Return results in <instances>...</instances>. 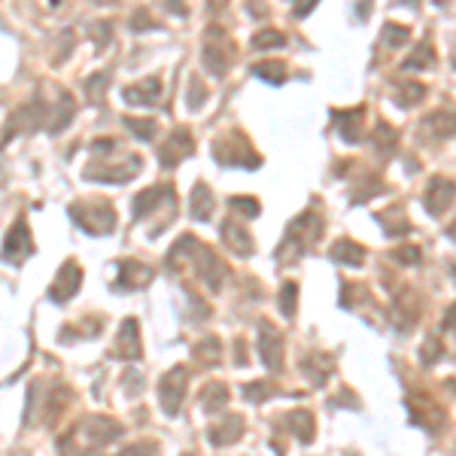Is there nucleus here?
<instances>
[{"mask_svg":"<svg viewBox=\"0 0 456 456\" xmlns=\"http://www.w3.org/2000/svg\"><path fill=\"white\" fill-rule=\"evenodd\" d=\"M262 335H265V341L259 344V350H262L265 362L274 368V365L280 362V335H277V328H271V326H262Z\"/></svg>","mask_w":456,"mask_h":456,"instance_id":"6e6552de","label":"nucleus"},{"mask_svg":"<svg viewBox=\"0 0 456 456\" xmlns=\"http://www.w3.org/2000/svg\"><path fill=\"white\" fill-rule=\"evenodd\" d=\"M252 73H259L262 80H268V82H280L286 76V67L280 64V61H265V64L252 67Z\"/></svg>","mask_w":456,"mask_h":456,"instance_id":"f8f14e48","label":"nucleus"},{"mask_svg":"<svg viewBox=\"0 0 456 456\" xmlns=\"http://www.w3.org/2000/svg\"><path fill=\"white\" fill-rule=\"evenodd\" d=\"M34 252V243H31V228H27L25 219H19L16 226L10 228V235H6L3 241V256L10 259V262H25L27 256Z\"/></svg>","mask_w":456,"mask_h":456,"instance_id":"f03ea898","label":"nucleus"},{"mask_svg":"<svg viewBox=\"0 0 456 456\" xmlns=\"http://www.w3.org/2000/svg\"><path fill=\"white\" fill-rule=\"evenodd\" d=\"M125 125H128V128L134 131L137 137H143V140H152V137H156V125H152V122H137V119H128Z\"/></svg>","mask_w":456,"mask_h":456,"instance_id":"4468645a","label":"nucleus"},{"mask_svg":"<svg viewBox=\"0 0 456 456\" xmlns=\"http://www.w3.org/2000/svg\"><path fill=\"white\" fill-rule=\"evenodd\" d=\"M70 216L80 222V228L91 231V235H107V231H113V226H116V213L107 201H101V204H95V207L73 204L70 207Z\"/></svg>","mask_w":456,"mask_h":456,"instance_id":"f257e3e1","label":"nucleus"},{"mask_svg":"<svg viewBox=\"0 0 456 456\" xmlns=\"http://www.w3.org/2000/svg\"><path fill=\"white\" fill-rule=\"evenodd\" d=\"M80 283H82V274H80V268H76V262H67L64 268L58 271V280L49 286V296H52L55 301L73 298L76 289H80Z\"/></svg>","mask_w":456,"mask_h":456,"instance_id":"7ed1b4c3","label":"nucleus"},{"mask_svg":"<svg viewBox=\"0 0 456 456\" xmlns=\"http://www.w3.org/2000/svg\"><path fill=\"white\" fill-rule=\"evenodd\" d=\"M161 198H171V192H167V189H161V186L146 189V192H143V195H137V201H134V216H137V219H140V216H146L152 207L158 204Z\"/></svg>","mask_w":456,"mask_h":456,"instance_id":"1a4fd4ad","label":"nucleus"},{"mask_svg":"<svg viewBox=\"0 0 456 456\" xmlns=\"http://www.w3.org/2000/svg\"><path fill=\"white\" fill-rule=\"evenodd\" d=\"M362 256H365V252H362L359 247H356V243H350V241H341L338 247L332 250V259H335V262H350V265H359V262H362Z\"/></svg>","mask_w":456,"mask_h":456,"instance_id":"9b49d317","label":"nucleus"},{"mask_svg":"<svg viewBox=\"0 0 456 456\" xmlns=\"http://www.w3.org/2000/svg\"><path fill=\"white\" fill-rule=\"evenodd\" d=\"M192 216L195 219H210V213H213V198H210V192H207V186L204 182H198L195 186V192H192Z\"/></svg>","mask_w":456,"mask_h":456,"instance_id":"0eeeda50","label":"nucleus"},{"mask_svg":"<svg viewBox=\"0 0 456 456\" xmlns=\"http://www.w3.org/2000/svg\"><path fill=\"white\" fill-rule=\"evenodd\" d=\"M259 49H268V46H283L286 43V37L283 34H277V31H262L256 40H252Z\"/></svg>","mask_w":456,"mask_h":456,"instance_id":"ddd939ff","label":"nucleus"},{"mask_svg":"<svg viewBox=\"0 0 456 456\" xmlns=\"http://www.w3.org/2000/svg\"><path fill=\"white\" fill-rule=\"evenodd\" d=\"M453 192H456V186L451 180H444V177H435L429 182V198H426V207H429V213L432 216H438V213H444V207L451 204V198H453Z\"/></svg>","mask_w":456,"mask_h":456,"instance_id":"20e7f679","label":"nucleus"},{"mask_svg":"<svg viewBox=\"0 0 456 456\" xmlns=\"http://www.w3.org/2000/svg\"><path fill=\"white\" fill-rule=\"evenodd\" d=\"M192 149V137H189V131H182V128H177L171 134V140H167V146L161 149V165H167V167H173L177 161L186 156V152Z\"/></svg>","mask_w":456,"mask_h":456,"instance_id":"39448f33","label":"nucleus"},{"mask_svg":"<svg viewBox=\"0 0 456 456\" xmlns=\"http://www.w3.org/2000/svg\"><path fill=\"white\" fill-rule=\"evenodd\" d=\"M222 237L231 243V250H237V243H241V252L247 256V252H252V241H250V235L243 228H237V222H226L222 226Z\"/></svg>","mask_w":456,"mask_h":456,"instance_id":"9d476101","label":"nucleus"},{"mask_svg":"<svg viewBox=\"0 0 456 456\" xmlns=\"http://www.w3.org/2000/svg\"><path fill=\"white\" fill-rule=\"evenodd\" d=\"M158 80H146L143 86H131V88H125L122 91V97L128 104H146V107H149V104H156L158 101Z\"/></svg>","mask_w":456,"mask_h":456,"instance_id":"423d86ee","label":"nucleus"},{"mask_svg":"<svg viewBox=\"0 0 456 456\" xmlns=\"http://www.w3.org/2000/svg\"><path fill=\"white\" fill-rule=\"evenodd\" d=\"M231 207L243 210V213H250V216L259 213V204H256V201H250V198H231Z\"/></svg>","mask_w":456,"mask_h":456,"instance_id":"dca6fc26","label":"nucleus"},{"mask_svg":"<svg viewBox=\"0 0 456 456\" xmlns=\"http://www.w3.org/2000/svg\"><path fill=\"white\" fill-rule=\"evenodd\" d=\"M280 304H283L286 313L296 311V283H286L283 286V301H280Z\"/></svg>","mask_w":456,"mask_h":456,"instance_id":"2eb2a0df","label":"nucleus"}]
</instances>
